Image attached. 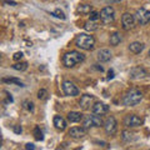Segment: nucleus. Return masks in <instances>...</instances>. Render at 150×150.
I'll return each instance as SVG.
<instances>
[{
	"label": "nucleus",
	"instance_id": "nucleus-1",
	"mask_svg": "<svg viewBox=\"0 0 150 150\" xmlns=\"http://www.w3.org/2000/svg\"><path fill=\"white\" fill-rule=\"evenodd\" d=\"M84 59H85L84 54L79 53V51H76V50H71V51L65 53L63 55V64L67 68H73V67H75V65L83 63Z\"/></svg>",
	"mask_w": 150,
	"mask_h": 150
},
{
	"label": "nucleus",
	"instance_id": "nucleus-19",
	"mask_svg": "<svg viewBox=\"0 0 150 150\" xmlns=\"http://www.w3.org/2000/svg\"><path fill=\"white\" fill-rule=\"evenodd\" d=\"M121 40H123V38H121L120 33H112L110 35V45L112 46H118L121 43Z\"/></svg>",
	"mask_w": 150,
	"mask_h": 150
},
{
	"label": "nucleus",
	"instance_id": "nucleus-2",
	"mask_svg": "<svg viewBox=\"0 0 150 150\" xmlns=\"http://www.w3.org/2000/svg\"><path fill=\"white\" fill-rule=\"evenodd\" d=\"M75 45L83 50H93L94 46H95V39H94L93 35L81 33L75 38Z\"/></svg>",
	"mask_w": 150,
	"mask_h": 150
},
{
	"label": "nucleus",
	"instance_id": "nucleus-11",
	"mask_svg": "<svg viewBox=\"0 0 150 150\" xmlns=\"http://www.w3.org/2000/svg\"><path fill=\"white\" fill-rule=\"evenodd\" d=\"M91 111L93 114H96V115H104L109 111V106L104 103H95L91 108Z\"/></svg>",
	"mask_w": 150,
	"mask_h": 150
},
{
	"label": "nucleus",
	"instance_id": "nucleus-27",
	"mask_svg": "<svg viewBox=\"0 0 150 150\" xmlns=\"http://www.w3.org/2000/svg\"><path fill=\"white\" fill-rule=\"evenodd\" d=\"M133 135H135V134L134 133H130V131H128V130H124L123 131V139L126 140V142H129V140L133 139Z\"/></svg>",
	"mask_w": 150,
	"mask_h": 150
},
{
	"label": "nucleus",
	"instance_id": "nucleus-36",
	"mask_svg": "<svg viewBox=\"0 0 150 150\" xmlns=\"http://www.w3.org/2000/svg\"><path fill=\"white\" fill-rule=\"evenodd\" d=\"M149 56H150V50H149Z\"/></svg>",
	"mask_w": 150,
	"mask_h": 150
},
{
	"label": "nucleus",
	"instance_id": "nucleus-6",
	"mask_svg": "<svg viewBox=\"0 0 150 150\" xmlns=\"http://www.w3.org/2000/svg\"><path fill=\"white\" fill-rule=\"evenodd\" d=\"M135 20H137L140 25H145L150 21V10H146L144 8H140L135 13Z\"/></svg>",
	"mask_w": 150,
	"mask_h": 150
},
{
	"label": "nucleus",
	"instance_id": "nucleus-28",
	"mask_svg": "<svg viewBox=\"0 0 150 150\" xmlns=\"http://www.w3.org/2000/svg\"><path fill=\"white\" fill-rule=\"evenodd\" d=\"M99 18H100V14H99V13H96V11H91V13H90V20L96 21Z\"/></svg>",
	"mask_w": 150,
	"mask_h": 150
},
{
	"label": "nucleus",
	"instance_id": "nucleus-26",
	"mask_svg": "<svg viewBox=\"0 0 150 150\" xmlns=\"http://www.w3.org/2000/svg\"><path fill=\"white\" fill-rule=\"evenodd\" d=\"M38 98H39L40 100H45L46 98H48V91H46L45 89H40V90L38 91Z\"/></svg>",
	"mask_w": 150,
	"mask_h": 150
},
{
	"label": "nucleus",
	"instance_id": "nucleus-14",
	"mask_svg": "<svg viewBox=\"0 0 150 150\" xmlns=\"http://www.w3.org/2000/svg\"><path fill=\"white\" fill-rule=\"evenodd\" d=\"M93 100H94V96L93 95H89V94L83 95L80 98V103H79V104H80V108H81L83 110H88L89 108H90Z\"/></svg>",
	"mask_w": 150,
	"mask_h": 150
},
{
	"label": "nucleus",
	"instance_id": "nucleus-34",
	"mask_svg": "<svg viewBox=\"0 0 150 150\" xmlns=\"http://www.w3.org/2000/svg\"><path fill=\"white\" fill-rule=\"evenodd\" d=\"M5 3H6V4H10V5H16L15 1H9V0H5Z\"/></svg>",
	"mask_w": 150,
	"mask_h": 150
},
{
	"label": "nucleus",
	"instance_id": "nucleus-9",
	"mask_svg": "<svg viewBox=\"0 0 150 150\" xmlns=\"http://www.w3.org/2000/svg\"><path fill=\"white\" fill-rule=\"evenodd\" d=\"M135 21H137L135 20V16L130 13H125V14H123V16H121V23H123V28L125 30H129L131 28H134Z\"/></svg>",
	"mask_w": 150,
	"mask_h": 150
},
{
	"label": "nucleus",
	"instance_id": "nucleus-29",
	"mask_svg": "<svg viewBox=\"0 0 150 150\" xmlns=\"http://www.w3.org/2000/svg\"><path fill=\"white\" fill-rule=\"evenodd\" d=\"M24 108H26L28 110L33 111V110H34V104H33L31 101H24Z\"/></svg>",
	"mask_w": 150,
	"mask_h": 150
},
{
	"label": "nucleus",
	"instance_id": "nucleus-20",
	"mask_svg": "<svg viewBox=\"0 0 150 150\" xmlns=\"http://www.w3.org/2000/svg\"><path fill=\"white\" fill-rule=\"evenodd\" d=\"M84 28H85V30H88V31H94V30H96L98 28H99V23L94 21V20H89V21L85 23Z\"/></svg>",
	"mask_w": 150,
	"mask_h": 150
},
{
	"label": "nucleus",
	"instance_id": "nucleus-16",
	"mask_svg": "<svg viewBox=\"0 0 150 150\" xmlns=\"http://www.w3.org/2000/svg\"><path fill=\"white\" fill-rule=\"evenodd\" d=\"M53 123H54V125H55V128L58 129V130H60V131H63V130L67 129V121H65V119L63 118V116L55 115Z\"/></svg>",
	"mask_w": 150,
	"mask_h": 150
},
{
	"label": "nucleus",
	"instance_id": "nucleus-25",
	"mask_svg": "<svg viewBox=\"0 0 150 150\" xmlns=\"http://www.w3.org/2000/svg\"><path fill=\"white\" fill-rule=\"evenodd\" d=\"M34 135H35V139L36 140H43L44 137H43V131L40 130L39 126H36V128L34 129Z\"/></svg>",
	"mask_w": 150,
	"mask_h": 150
},
{
	"label": "nucleus",
	"instance_id": "nucleus-22",
	"mask_svg": "<svg viewBox=\"0 0 150 150\" xmlns=\"http://www.w3.org/2000/svg\"><path fill=\"white\" fill-rule=\"evenodd\" d=\"M13 69L19 70V71H24L28 69V63H16L13 65Z\"/></svg>",
	"mask_w": 150,
	"mask_h": 150
},
{
	"label": "nucleus",
	"instance_id": "nucleus-5",
	"mask_svg": "<svg viewBox=\"0 0 150 150\" xmlns=\"http://www.w3.org/2000/svg\"><path fill=\"white\" fill-rule=\"evenodd\" d=\"M104 125V121L101 119V115H89L88 118L84 119V128H91V126H101Z\"/></svg>",
	"mask_w": 150,
	"mask_h": 150
},
{
	"label": "nucleus",
	"instance_id": "nucleus-31",
	"mask_svg": "<svg viewBox=\"0 0 150 150\" xmlns=\"http://www.w3.org/2000/svg\"><path fill=\"white\" fill-rule=\"evenodd\" d=\"M25 149H26V150H34V149H35V145L31 144V143H28V144L25 145Z\"/></svg>",
	"mask_w": 150,
	"mask_h": 150
},
{
	"label": "nucleus",
	"instance_id": "nucleus-33",
	"mask_svg": "<svg viewBox=\"0 0 150 150\" xmlns=\"http://www.w3.org/2000/svg\"><path fill=\"white\" fill-rule=\"evenodd\" d=\"M109 75H108V79H112L114 78V71H112V70H109V73H108Z\"/></svg>",
	"mask_w": 150,
	"mask_h": 150
},
{
	"label": "nucleus",
	"instance_id": "nucleus-23",
	"mask_svg": "<svg viewBox=\"0 0 150 150\" xmlns=\"http://www.w3.org/2000/svg\"><path fill=\"white\" fill-rule=\"evenodd\" d=\"M3 83H13V84H16V85H19V86H24V85H23V83L19 80V79H15V78H9V79L4 78Z\"/></svg>",
	"mask_w": 150,
	"mask_h": 150
},
{
	"label": "nucleus",
	"instance_id": "nucleus-12",
	"mask_svg": "<svg viewBox=\"0 0 150 150\" xmlns=\"http://www.w3.org/2000/svg\"><path fill=\"white\" fill-rule=\"evenodd\" d=\"M69 135L74 139H80L86 135V128H80V126H75L69 130Z\"/></svg>",
	"mask_w": 150,
	"mask_h": 150
},
{
	"label": "nucleus",
	"instance_id": "nucleus-32",
	"mask_svg": "<svg viewBox=\"0 0 150 150\" xmlns=\"http://www.w3.org/2000/svg\"><path fill=\"white\" fill-rule=\"evenodd\" d=\"M14 131H15L16 134H20L21 133V126L20 125H15L14 126Z\"/></svg>",
	"mask_w": 150,
	"mask_h": 150
},
{
	"label": "nucleus",
	"instance_id": "nucleus-10",
	"mask_svg": "<svg viewBox=\"0 0 150 150\" xmlns=\"http://www.w3.org/2000/svg\"><path fill=\"white\" fill-rule=\"evenodd\" d=\"M124 124L129 128H137V126H140L143 124V120L138 115H128L124 119Z\"/></svg>",
	"mask_w": 150,
	"mask_h": 150
},
{
	"label": "nucleus",
	"instance_id": "nucleus-24",
	"mask_svg": "<svg viewBox=\"0 0 150 150\" xmlns=\"http://www.w3.org/2000/svg\"><path fill=\"white\" fill-rule=\"evenodd\" d=\"M51 15H54V16H56V18L62 19V20H64V19L67 18V16H65V14H64L62 10H60V9H55V10L51 13Z\"/></svg>",
	"mask_w": 150,
	"mask_h": 150
},
{
	"label": "nucleus",
	"instance_id": "nucleus-21",
	"mask_svg": "<svg viewBox=\"0 0 150 150\" xmlns=\"http://www.w3.org/2000/svg\"><path fill=\"white\" fill-rule=\"evenodd\" d=\"M78 13H80V14L91 13V6H90V5H86V4H84V5H80V6L78 8Z\"/></svg>",
	"mask_w": 150,
	"mask_h": 150
},
{
	"label": "nucleus",
	"instance_id": "nucleus-18",
	"mask_svg": "<svg viewBox=\"0 0 150 150\" xmlns=\"http://www.w3.org/2000/svg\"><path fill=\"white\" fill-rule=\"evenodd\" d=\"M68 120L70 123H79L83 120V114L78 111H70L68 114Z\"/></svg>",
	"mask_w": 150,
	"mask_h": 150
},
{
	"label": "nucleus",
	"instance_id": "nucleus-15",
	"mask_svg": "<svg viewBox=\"0 0 150 150\" xmlns=\"http://www.w3.org/2000/svg\"><path fill=\"white\" fill-rule=\"evenodd\" d=\"M96 58H98L99 62L106 63V62H109V60L111 59V53H110V50H108V49H101V50L98 51Z\"/></svg>",
	"mask_w": 150,
	"mask_h": 150
},
{
	"label": "nucleus",
	"instance_id": "nucleus-8",
	"mask_svg": "<svg viewBox=\"0 0 150 150\" xmlns=\"http://www.w3.org/2000/svg\"><path fill=\"white\" fill-rule=\"evenodd\" d=\"M116 128H118V123H116L114 116H109V118H106V120L104 121V129L106 131V134H109V135L115 134Z\"/></svg>",
	"mask_w": 150,
	"mask_h": 150
},
{
	"label": "nucleus",
	"instance_id": "nucleus-35",
	"mask_svg": "<svg viewBox=\"0 0 150 150\" xmlns=\"http://www.w3.org/2000/svg\"><path fill=\"white\" fill-rule=\"evenodd\" d=\"M110 1H112V3H120V1H123V0H110Z\"/></svg>",
	"mask_w": 150,
	"mask_h": 150
},
{
	"label": "nucleus",
	"instance_id": "nucleus-4",
	"mask_svg": "<svg viewBox=\"0 0 150 150\" xmlns=\"http://www.w3.org/2000/svg\"><path fill=\"white\" fill-rule=\"evenodd\" d=\"M100 19L104 24H110V23L114 21L115 19V13H114V9L111 6H106L104 9H101L100 11Z\"/></svg>",
	"mask_w": 150,
	"mask_h": 150
},
{
	"label": "nucleus",
	"instance_id": "nucleus-3",
	"mask_svg": "<svg viewBox=\"0 0 150 150\" xmlns=\"http://www.w3.org/2000/svg\"><path fill=\"white\" fill-rule=\"evenodd\" d=\"M143 100V93L138 89H131L124 95L123 98V104L126 106H134L139 104Z\"/></svg>",
	"mask_w": 150,
	"mask_h": 150
},
{
	"label": "nucleus",
	"instance_id": "nucleus-13",
	"mask_svg": "<svg viewBox=\"0 0 150 150\" xmlns=\"http://www.w3.org/2000/svg\"><path fill=\"white\" fill-rule=\"evenodd\" d=\"M146 75H148L146 70H145L144 68H140V67L133 68L130 70V78L131 79H143V78L146 76Z\"/></svg>",
	"mask_w": 150,
	"mask_h": 150
},
{
	"label": "nucleus",
	"instance_id": "nucleus-17",
	"mask_svg": "<svg viewBox=\"0 0 150 150\" xmlns=\"http://www.w3.org/2000/svg\"><path fill=\"white\" fill-rule=\"evenodd\" d=\"M129 50L134 54H140L144 50V44L140 43V41H134L129 45Z\"/></svg>",
	"mask_w": 150,
	"mask_h": 150
},
{
	"label": "nucleus",
	"instance_id": "nucleus-30",
	"mask_svg": "<svg viewBox=\"0 0 150 150\" xmlns=\"http://www.w3.org/2000/svg\"><path fill=\"white\" fill-rule=\"evenodd\" d=\"M21 58H23V53H21V51H18V53H15V54L13 55V59L15 60V62H18V60H20Z\"/></svg>",
	"mask_w": 150,
	"mask_h": 150
},
{
	"label": "nucleus",
	"instance_id": "nucleus-7",
	"mask_svg": "<svg viewBox=\"0 0 150 150\" xmlns=\"http://www.w3.org/2000/svg\"><path fill=\"white\" fill-rule=\"evenodd\" d=\"M63 91H64L65 95H68V96H76V95H79V89L69 80H65L63 83Z\"/></svg>",
	"mask_w": 150,
	"mask_h": 150
}]
</instances>
